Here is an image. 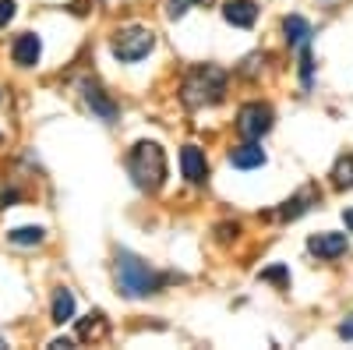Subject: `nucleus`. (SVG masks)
<instances>
[{
  "instance_id": "f257e3e1",
  "label": "nucleus",
  "mask_w": 353,
  "mask_h": 350,
  "mask_svg": "<svg viewBox=\"0 0 353 350\" xmlns=\"http://www.w3.org/2000/svg\"><path fill=\"white\" fill-rule=\"evenodd\" d=\"M113 283H117V294H121V298L141 301V298L159 294L166 276H159L141 255L121 248V251H117V258H113Z\"/></svg>"
},
{
  "instance_id": "f03ea898",
  "label": "nucleus",
  "mask_w": 353,
  "mask_h": 350,
  "mask_svg": "<svg viewBox=\"0 0 353 350\" xmlns=\"http://www.w3.org/2000/svg\"><path fill=\"white\" fill-rule=\"evenodd\" d=\"M128 177L138 191L156 195L166 184V153L159 142H134L128 149Z\"/></svg>"
},
{
  "instance_id": "7ed1b4c3",
  "label": "nucleus",
  "mask_w": 353,
  "mask_h": 350,
  "mask_svg": "<svg viewBox=\"0 0 353 350\" xmlns=\"http://www.w3.org/2000/svg\"><path fill=\"white\" fill-rule=\"evenodd\" d=\"M226 71L216 68V64H201V68H191L184 85H181V99L188 110H201V106H216L226 99Z\"/></svg>"
},
{
  "instance_id": "20e7f679",
  "label": "nucleus",
  "mask_w": 353,
  "mask_h": 350,
  "mask_svg": "<svg viewBox=\"0 0 353 350\" xmlns=\"http://www.w3.org/2000/svg\"><path fill=\"white\" fill-rule=\"evenodd\" d=\"M110 50H113V57L121 64H138V61H145V57L156 50V32L145 28V25H124V28L113 32Z\"/></svg>"
},
{
  "instance_id": "39448f33",
  "label": "nucleus",
  "mask_w": 353,
  "mask_h": 350,
  "mask_svg": "<svg viewBox=\"0 0 353 350\" xmlns=\"http://www.w3.org/2000/svg\"><path fill=\"white\" fill-rule=\"evenodd\" d=\"M272 124H276V113H272L269 103L254 99V103H244L237 110V135L248 138V142H261L265 135L272 131Z\"/></svg>"
},
{
  "instance_id": "423d86ee",
  "label": "nucleus",
  "mask_w": 353,
  "mask_h": 350,
  "mask_svg": "<svg viewBox=\"0 0 353 350\" xmlns=\"http://www.w3.org/2000/svg\"><path fill=\"white\" fill-rule=\"evenodd\" d=\"M78 93H81L85 110L92 113L96 121H103V124H117V117H121V106H117V99L103 89L99 81H81V85H78Z\"/></svg>"
},
{
  "instance_id": "0eeeda50",
  "label": "nucleus",
  "mask_w": 353,
  "mask_h": 350,
  "mask_svg": "<svg viewBox=\"0 0 353 350\" xmlns=\"http://www.w3.org/2000/svg\"><path fill=\"white\" fill-rule=\"evenodd\" d=\"M307 251L321 262H332L339 255L350 251V241H346V233H336V230H321V233H311L307 237Z\"/></svg>"
},
{
  "instance_id": "6e6552de",
  "label": "nucleus",
  "mask_w": 353,
  "mask_h": 350,
  "mask_svg": "<svg viewBox=\"0 0 353 350\" xmlns=\"http://www.w3.org/2000/svg\"><path fill=\"white\" fill-rule=\"evenodd\" d=\"M181 173L188 177V184H205L209 181V156H205V149H198V145H184L181 149Z\"/></svg>"
},
{
  "instance_id": "1a4fd4ad",
  "label": "nucleus",
  "mask_w": 353,
  "mask_h": 350,
  "mask_svg": "<svg viewBox=\"0 0 353 350\" xmlns=\"http://www.w3.org/2000/svg\"><path fill=\"white\" fill-rule=\"evenodd\" d=\"M318 198H321V191L314 188V184H307V188H301L297 195H290L283 206H279V220H301L304 213H311L314 206H318Z\"/></svg>"
},
{
  "instance_id": "9d476101",
  "label": "nucleus",
  "mask_w": 353,
  "mask_h": 350,
  "mask_svg": "<svg viewBox=\"0 0 353 350\" xmlns=\"http://www.w3.org/2000/svg\"><path fill=\"white\" fill-rule=\"evenodd\" d=\"M43 57V39L36 32H21L14 43H11V61L18 68H36Z\"/></svg>"
},
{
  "instance_id": "9b49d317",
  "label": "nucleus",
  "mask_w": 353,
  "mask_h": 350,
  "mask_svg": "<svg viewBox=\"0 0 353 350\" xmlns=\"http://www.w3.org/2000/svg\"><path fill=\"white\" fill-rule=\"evenodd\" d=\"M230 166H237V170H258L265 166V149H261V142H241V145H233V149L226 153Z\"/></svg>"
},
{
  "instance_id": "f8f14e48",
  "label": "nucleus",
  "mask_w": 353,
  "mask_h": 350,
  "mask_svg": "<svg viewBox=\"0 0 353 350\" xmlns=\"http://www.w3.org/2000/svg\"><path fill=\"white\" fill-rule=\"evenodd\" d=\"M223 18L237 28H251L258 21V4L254 0H226L223 4Z\"/></svg>"
},
{
  "instance_id": "ddd939ff",
  "label": "nucleus",
  "mask_w": 353,
  "mask_h": 350,
  "mask_svg": "<svg viewBox=\"0 0 353 350\" xmlns=\"http://www.w3.org/2000/svg\"><path fill=\"white\" fill-rule=\"evenodd\" d=\"M283 36H286V43L290 46H311V36H314V28H311V21L304 18V14H286L283 18Z\"/></svg>"
},
{
  "instance_id": "4468645a",
  "label": "nucleus",
  "mask_w": 353,
  "mask_h": 350,
  "mask_svg": "<svg viewBox=\"0 0 353 350\" xmlns=\"http://www.w3.org/2000/svg\"><path fill=\"white\" fill-rule=\"evenodd\" d=\"M74 294H71V290L68 286H61V290H57V294H53V308H50V318H53V322L57 326H64V322H74Z\"/></svg>"
},
{
  "instance_id": "2eb2a0df",
  "label": "nucleus",
  "mask_w": 353,
  "mask_h": 350,
  "mask_svg": "<svg viewBox=\"0 0 353 350\" xmlns=\"http://www.w3.org/2000/svg\"><path fill=\"white\" fill-rule=\"evenodd\" d=\"M8 241L18 248H36L46 241V230L43 226H14V230H8Z\"/></svg>"
},
{
  "instance_id": "dca6fc26",
  "label": "nucleus",
  "mask_w": 353,
  "mask_h": 350,
  "mask_svg": "<svg viewBox=\"0 0 353 350\" xmlns=\"http://www.w3.org/2000/svg\"><path fill=\"white\" fill-rule=\"evenodd\" d=\"M329 177H332V188H339V191L353 188V153L336 159V166H332V173H329Z\"/></svg>"
},
{
  "instance_id": "f3484780",
  "label": "nucleus",
  "mask_w": 353,
  "mask_h": 350,
  "mask_svg": "<svg viewBox=\"0 0 353 350\" xmlns=\"http://www.w3.org/2000/svg\"><path fill=\"white\" fill-rule=\"evenodd\" d=\"M103 333H106V318H103L99 311H96V315H88L85 322H78V336H81V340H88V336L96 340V336H103Z\"/></svg>"
},
{
  "instance_id": "a211bd4d",
  "label": "nucleus",
  "mask_w": 353,
  "mask_h": 350,
  "mask_svg": "<svg viewBox=\"0 0 353 350\" xmlns=\"http://www.w3.org/2000/svg\"><path fill=\"white\" fill-rule=\"evenodd\" d=\"M314 81V57H311V46H301V85L311 89Z\"/></svg>"
},
{
  "instance_id": "6ab92c4d",
  "label": "nucleus",
  "mask_w": 353,
  "mask_h": 350,
  "mask_svg": "<svg viewBox=\"0 0 353 350\" xmlns=\"http://www.w3.org/2000/svg\"><path fill=\"white\" fill-rule=\"evenodd\" d=\"M194 4H198V0H166V18H170V21H181Z\"/></svg>"
},
{
  "instance_id": "aec40b11",
  "label": "nucleus",
  "mask_w": 353,
  "mask_h": 350,
  "mask_svg": "<svg viewBox=\"0 0 353 350\" xmlns=\"http://www.w3.org/2000/svg\"><path fill=\"white\" fill-rule=\"evenodd\" d=\"M258 280H265V283H279V286H290V269H286V266L261 269V273H258Z\"/></svg>"
},
{
  "instance_id": "412c9836",
  "label": "nucleus",
  "mask_w": 353,
  "mask_h": 350,
  "mask_svg": "<svg viewBox=\"0 0 353 350\" xmlns=\"http://www.w3.org/2000/svg\"><path fill=\"white\" fill-rule=\"evenodd\" d=\"M14 11H18V4H14V0H0V28H4V25L14 18Z\"/></svg>"
},
{
  "instance_id": "4be33fe9",
  "label": "nucleus",
  "mask_w": 353,
  "mask_h": 350,
  "mask_svg": "<svg viewBox=\"0 0 353 350\" xmlns=\"http://www.w3.org/2000/svg\"><path fill=\"white\" fill-rule=\"evenodd\" d=\"M336 333H339L343 340H353V315H346V318H343V322H339V329H336Z\"/></svg>"
},
{
  "instance_id": "5701e85b",
  "label": "nucleus",
  "mask_w": 353,
  "mask_h": 350,
  "mask_svg": "<svg viewBox=\"0 0 353 350\" xmlns=\"http://www.w3.org/2000/svg\"><path fill=\"white\" fill-rule=\"evenodd\" d=\"M68 347H74L71 336H57V340H50V350H68Z\"/></svg>"
},
{
  "instance_id": "b1692460",
  "label": "nucleus",
  "mask_w": 353,
  "mask_h": 350,
  "mask_svg": "<svg viewBox=\"0 0 353 350\" xmlns=\"http://www.w3.org/2000/svg\"><path fill=\"white\" fill-rule=\"evenodd\" d=\"M0 202H4V209L11 206V202H18V191L11 188V191H4V195H0Z\"/></svg>"
},
{
  "instance_id": "393cba45",
  "label": "nucleus",
  "mask_w": 353,
  "mask_h": 350,
  "mask_svg": "<svg viewBox=\"0 0 353 350\" xmlns=\"http://www.w3.org/2000/svg\"><path fill=\"white\" fill-rule=\"evenodd\" d=\"M343 223H346V230H350V233H353V206H350V209H346V213H343Z\"/></svg>"
},
{
  "instance_id": "a878e982",
  "label": "nucleus",
  "mask_w": 353,
  "mask_h": 350,
  "mask_svg": "<svg viewBox=\"0 0 353 350\" xmlns=\"http://www.w3.org/2000/svg\"><path fill=\"white\" fill-rule=\"evenodd\" d=\"M0 347H8V343H4V336H0Z\"/></svg>"
}]
</instances>
